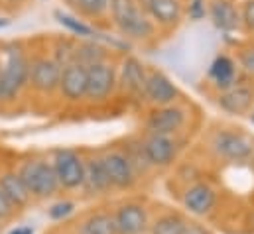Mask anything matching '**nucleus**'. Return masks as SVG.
Wrapping results in <instances>:
<instances>
[{
  "label": "nucleus",
  "mask_w": 254,
  "mask_h": 234,
  "mask_svg": "<svg viewBox=\"0 0 254 234\" xmlns=\"http://www.w3.org/2000/svg\"><path fill=\"white\" fill-rule=\"evenodd\" d=\"M111 16L115 26L132 40H144L154 34V22L140 10L136 0H111Z\"/></svg>",
  "instance_id": "nucleus-1"
},
{
  "label": "nucleus",
  "mask_w": 254,
  "mask_h": 234,
  "mask_svg": "<svg viewBox=\"0 0 254 234\" xmlns=\"http://www.w3.org/2000/svg\"><path fill=\"white\" fill-rule=\"evenodd\" d=\"M30 81V63L24 58L20 50H8L6 63L2 69V87H0V99L10 101L14 99L20 89Z\"/></svg>",
  "instance_id": "nucleus-2"
},
{
  "label": "nucleus",
  "mask_w": 254,
  "mask_h": 234,
  "mask_svg": "<svg viewBox=\"0 0 254 234\" xmlns=\"http://www.w3.org/2000/svg\"><path fill=\"white\" fill-rule=\"evenodd\" d=\"M18 176L22 177L30 195L36 197H50L60 187L54 166H48L46 162H28Z\"/></svg>",
  "instance_id": "nucleus-3"
},
{
  "label": "nucleus",
  "mask_w": 254,
  "mask_h": 234,
  "mask_svg": "<svg viewBox=\"0 0 254 234\" xmlns=\"http://www.w3.org/2000/svg\"><path fill=\"white\" fill-rule=\"evenodd\" d=\"M117 85V73L113 65L99 61L87 67V97L91 101H105Z\"/></svg>",
  "instance_id": "nucleus-4"
},
{
  "label": "nucleus",
  "mask_w": 254,
  "mask_h": 234,
  "mask_svg": "<svg viewBox=\"0 0 254 234\" xmlns=\"http://www.w3.org/2000/svg\"><path fill=\"white\" fill-rule=\"evenodd\" d=\"M54 172L58 176L60 185H64L67 189H75L85 181V164L71 150H62L56 154Z\"/></svg>",
  "instance_id": "nucleus-5"
},
{
  "label": "nucleus",
  "mask_w": 254,
  "mask_h": 234,
  "mask_svg": "<svg viewBox=\"0 0 254 234\" xmlns=\"http://www.w3.org/2000/svg\"><path fill=\"white\" fill-rule=\"evenodd\" d=\"M62 81V63L54 59H38L30 65L32 87L40 93H52L60 87Z\"/></svg>",
  "instance_id": "nucleus-6"
},
{
  "label": "nucleus",
  "mask_w": 254,
  "mask_h": 234,
  "mask_svg": "<svg viewBox=\"0 0 254 234\" xmlns=\"http://www.w3.org/2000/svg\"><path fill=\"white\" fill-rule=\"evenodd\" d=\"M144 97L158 107H168L174 105V101L178 99V87L162 71H150L146 77Z\"/></svg>",
  "instance_id": "nucleus-7"
},
{
  "label": "nucleus",
  "mask_w": 254,
  "mask_h": 234,
  "mask_svg": "<svg viewBox=\"0 0 254 234\" xmlns=\"http://www.w3.org/2000/svg\"><path fill=\"white\" fill-rule=\"evenodd\" d=\"M186 122V113L180 107L168 105V107H160L158 111H154L148 118V130L152 134H162V136H172L176 134Z\"/></svg>",
  "instance_id": "nucleus-8"
},
{
  "label": "nucleus",
  "mask_w": 254,
  "mask_h": 234,
  "mask_svg": "<svg viewBox=\"0 0 254 234\" xmlns=\"http://www.w3.org/2000/svg\"><path fill=\"white\" fill-rule=\"evenodd\" d=\"M60 89L69 101H81L83 97H87V67L81 63L64 65Z\"/></svg>",
  "instance_id": "nucleus-9"
},
{
  "label": "nucleus",
  "mask_w": 254,
  "mask_h": 234,
  "mask_svg": "<svg viewBox=\"0 0 254 234\" xmlns=\"http://www.w3.org/2000/svg\"><path fill=\"white\" fill-rule=\"evenodd\" d=\"M213 146L217 150L219 156L233 160V162H241L247 160L253 154V148L249 144V140L237 132H219L213 140Z\"/></svg>",
  "instance_id": "nucleus-10"
},
{
  "label": "nucleus",
  "mask_w": 254,
  "mask_h": 234,
  "mask_svg": "<svg viewBox=\"0 0 254 234\" xmlns=\"http://www.w3.org/2000/svg\"><path fill=\"white\" fill-rule=\"evenodd\" d=\"M253 103L254 91L247 85H235V87H231L219 95V107L233 117L247 115L251 111Z\"/></svg>",
  "instance_id": "nucleus-11"
},
{
  "label": "nucleus",
  "mask_w": 254,
  "mask_h": 234,
  "mask_svg": "<svg viewBox=\"0 0 254 234\" xmlns=\"http://www.w3.org/2000/svg\"><path fill=\"white\" fill-rule=\"evenodd\" d=\"M144 154H146V160L154 166H170L178 154V148L172 136L150 134L148 140L144 142Z\"/></svg>",
  "instance_id": "nucleus-12"
},
{
  "label": "nucleus",
  "mask_w": 254,
  "mask_h": 234,
  "mask_svg": "<svg viewBox=\"0 0 254 234\" xmlns=\"http://www.w3.org/2000/svg\"><path fill=\"white\" fill-rule=\"evenodd\" d=\"M101 162L105 166V172L109 176L111 185L125 189L134 183V170H132V164L128 162L127 156L113 152V154H107Z\"/></svg>",
  "instance_id": "nucleus-13"
},
{
  "label": "nucleus",
  "mask_w": 254,
  "mask_h": 234,
  "mask_svg": "<svg viewBox=\"0 0 254 234\" xmlns=\"http://www.w3.org/2000/svg\"><path fill=\"white\" fill-rule=\"evenodd\" d=\"M150 18L160 26H176L184 16L180 0H142Z\"/></svg>",
  "instance_id": "nucleus-14"
},
{
  "label": "nucleus",
  "mask_w": 254,
  "mask_h": 234,
  "mask_svg": "<svg viewBox=\"0 0 254 234\" xmlns=\"http://www.w3.org/2000/svg\"><path fill=\"white\" fill-rule=\"evenodd\" d=\"M119 234H140L146 227V213L140 205H123L115 217Z\"/></svg>",
  "instance_id": "nucleus-15"
},
{
  "label": "nucleus",
  "mask_w": 254,
  "mask_h": 234,
  "mask_svg": "<svg viewBox=\"0 0 254 234\" xmlns=\"http://www.w3.org/2000/svg\"><path fill=\"white\" fill-rule=\"evenodd\" d=\"M215 191L205 183H195L184 195V205L193 215H207L215 207Z\"/></svg>",
  "instance_id": "nucleus-16"
},
{
  "label": "nucleus",
  "mask_w": 254,
  "mask_h": 234,
  "mask_svg": "<svg viewBox=\"0 0 254 234\" xmlns=\"http://www.w3.org/2000/svg\"><path fill=\"white\" fill-rule=\"evenodd\" d=\"M207 12L213 20V26L223 32H233L241 24V16L231 0H213Z\"/></svg>",
  "instance_id": "nucleus-17"
},
{
  "label": "nucleus",
  "mask_w": 254,
  "mask_h": 234,
  "mask_svg": "<svg viewBox=\"0 0 254 234\" xmlns=\"http://www.w3.org/2000/svg\"><path fill=\"white\" fill-rule=\"evenodd\" d=\"M209 77H211V81H213L219 89H223V91L235 87V79H237L235 61L229 58V56H219V58H215V61H213L211 67H209Z\"/></svg>",
  "instance_id": "nucleus-18"
},
{
  "label": "nucleus",
  "mask_w": 254,
  "mask_h": 234,
  "mask_svg": "<svg viewBox=\"0 0 254 234\" xmlns=\"http://www.w3.org/2000/svg\"><path fill=\"white\" fill-rule=\"evenodd\" d=\"M121 77H123V83L130 93L134 95H144V89H146V69L144 65L138 61L136 58H128L123 63V71H121Z\"/></svg>",
  "instance_id": "nucleus-19"
},
{
  "label": "nucleus",
  "mask_w": 254,
  "mask_h": 234,
  "mask_svg": "<svg viewBox=\"0 0 254 234\" xmlns=\"http://www.w3.org/2000/svg\"><path fill=\"white\" fill-rule=\"evenodd\" d=\"M0 191L6 195V199L16 205V207H22L28 203L30 199V191L26 189L22 177L16 176V174H6V176L0 179Z\"/></svg>",
  "instance_id": "nucleus-20"
},
{
  "label": "nucleus",
  "mask_w": 254,
  "mask_h": 234,
  "mask_svg": "<svg viewBox=\"0 0 254 234\" xmlns=\"http://www.w3.org/2000/svg\"><path fill=\"white\" fill-rule=\"evenodd\" d=\"M83 183L95 193H103L111 187V181H109V176H107L101 160H91L85 166V181Z\"/></svg>",
  "instance_id": "nucleus-21"
},
{
  "label": "nucleus",
  "mask_w": 254,
  "mask_h": 234,
  "mask_svg": "<svg viewBox=\"0 0 254 234\" xmlns=\"http://www.w3.org/2000/svg\"><path fill=\"white\" fill-rule=\"evenodd\" d=\"M152 234H188V225L178 215H166L154 223Z\"/></svg>",
  "instance_id": "nucleus-22"
},
{
  "label": "nucleus",
  "mask_w": 254,
  "mask_h": 234,
  "mask_svg": "<svg viewBox=\"0 0 254 234\" xmlns=\"http://www.w3.org/2000/svg\"><path fill=\"white\" fill-rule=\"evenodd\" d=\"M83 234H119L117 233V225L115 219L109 215H95L91 217L85 227H83Z\"/></svg>",
  "instance_id": "nucleus-23"
},
{
  "label": "nucleus",
  "mask_w": 254,
  "mask_h": 234,
  "mask_svg": "<svg viewBox=\"0 0 254 234\" xmlns=\"http://www.w3.org/2000/svg\"><path fill=\"white\" fill-rule=\"evenodd\" d=\"M56 18H58V22L67 28L69 32H73L75 36H83V38H99V34L91 28V26H87V24H83L81 20H77V18H73V16H69V14H64V12H56Z\"/></svg>",
  "instance_id": "nucleus-24"
},
{
  "label": "nucleus",
  "mask_w": 254,
  "mask_h": 234,
  "mask_svg": "<svg viewBox=\"0 0 254 234\" xmlns=\"http://www.w3.org/2000/svg\"><path fill=\"white\" fill-rule=\"evenodd\" d=\"M75 4L81 14L89 16V18H99L109 10L111 0H75Z\"/></svg>",
  "instance_id": "nucleus-25"
},
{
  "label": "nucleus",
  "mask_w": 254,
  "mask_h": 234,
  "mask_svg": "<svg viewBox=\"0 0 254 234\" xmlns=\"http://www.w3.org/2000/svg\"><path fill=\"white\" fill-rule=\"evenodd\" d=\"M73 203H69V201H62V203H56L52 209H50V217L54 219V221H60V219H65L67 215H71L73 213Z\"/></svg>",
  "instance_id": "nucleus-26"
},
{
  "label": "nucleus",
  "mask_w": 254,
  "mask_h": 234,
  "mask_svg": "<svg viewBox=\"0 0 254 234\" xmlns=\"http://www.w3.org/2000/svg\"><path fill=\"white\" fill-rule=\"evenodd\" d=\"M239 61H241V65H243L245 71H249V73L254 75V46L249 48V50H243L241 56H239Z\"/></svg>",
  "instance_id": "nucleus-27"
},
{
  "label": "nucleus",
  "mask_w": 254,
  "mask_h": 234,
  "mask_svg": "<svg viewBox=\"0 0 254 234\" xmlns=\"http://www.w3.org/2000/svg\"><path fill=\"white\" fill-rule=\"evenodd\" d=\"M190 18L191 20H201V18H205V14H207V8H205V2L203 0H191L190 4Z\"/></svg>",
  "instance_id": "nucleus-28"
},
{
  "label": "nucleus",
  "mask_w": 254,
  "mask_h": 234,
  "mask_svg": "<svg viewBox=\"0 0 254 234\" xmlns=\"http://www.w3.org/2000/svg\"><path fill=\"white\" fill-rule=\"evenodd\" d=\"M243 22L247 24L249 30H254V0H247L243 8Z\"/></svg>",
  "instance_id": "nucleus-29"
},
{
  "label": "nucleus",
  "mask_w": 254,
  "mask_h": 234,
  "mask_svg": "<svg viewBox=\"0 0 254 234\" xmlns=\"http://www.w3.org/2000/svg\"><path fill=\"white\" fill-rule=\"evenodd\" d=\"M12 207H14V205H12V203L6 199V195L0 191V219H6V217L12 213Z\"/></svg>",
  "instance_id": "nucleus-30"
},
{
  "label": "nucleus",
  "mask_w": 254,
  "mask_h": 234,
  "mask_svg": "<svg viewBox=\"0 0 254 234\" xmlns=\"http://www.w3.org/2000/svg\"><path fill=\"white\" fill-rule=\"evenodd\" d=\"M10 234H34V229L32 227H18V229L10 231Z\"/></svg>",
  "instance_id": "nucleus-31"
},
{
  "label": "nucleus",
  "mask_w": 254,
  "mask_h": 234,
  "mask_svg": "<svg viewBox=\"0 0 254 234\" xmlns=\"http://www.w3.org/2000/svg\"><path fill=\"white\" fill-rule=\"evenodd\" d=\"M2 26H8V20H6V18H0V28H2Z\"/></svg>",
  "instance_id": "nucleus-32"
},
{
  "label": "nucleus",
  "mask_w": 254,
  "mask_h": 234,
  "mask_svg": "<svg viewBox=\"0 0 254 234\" xmlns=\"http://www.w3.org/2000/svg\"><path fill=\"white\" fill-rule=\"evenodd\" d=\"M188 234H207V233H203V231H193V233H190L188 231Z\"/></svg>",
  "instance_id": "nucleus-33"
},
{
  "label": "nucleus",
  "mask_w": 254,
  "mask_h": 234,
  "mask_svg": "<svg viewBox=\"0 0 254 234\" xmlns=\"http://www.w3.org/2000/svg\"><path fill=\"white\" fill-rule=\"evenodd\" d=\"M251 122H253V124H254V111H253V113H251Z\"/></svg>",
  "instance_id": "nucleus-34"
},
{
  "label": "nucleus",
  "mask_w": 254,
  "mask_h": 234,
  "mask_svg": "<svg viewBox=\"0 0 254 234\" xmlns=\"http://www.w3.org/2000/svg\"><path fill=\"white\" fill-rule=\"evenodd\" d=\"M0 87H2V69H0Z\"/></svg>",
  "instance_id": "nucleus-35"
},
{
  "label": "nucleus",
  "mask_w": 254,
  "mask_h": 234,
  "mask_svg": "<svg viewBox=\"0 0 254 234\" xmlns=\"http://www.w3.org/2000/svg\"><path fill=\"white\" fill-rule=\"evenodd\" d=\"M73 2H75V0H73Z\"/></svg>",
  "instance_id": "nucleus-36"
}]
</instances>
